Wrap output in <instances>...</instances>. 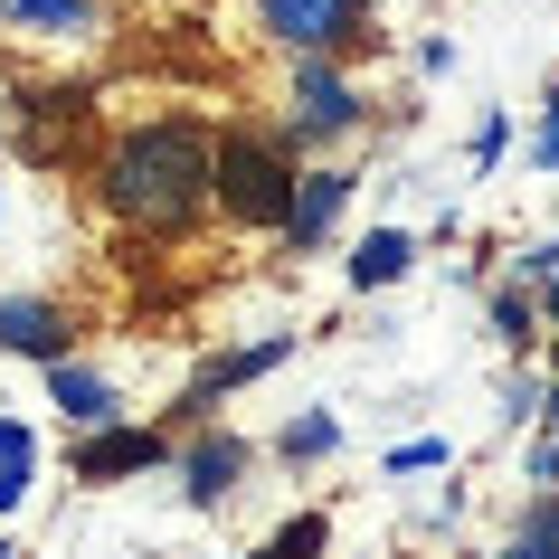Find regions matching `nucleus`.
I'll return each instance as SVG.
<instances>
[{
    "instance_id": "1a4fd4ad",
    "label": "nucleus",
    "mask_w": 559,
    "mask_h": 559,
    "mask_svg": "<svg viewBox=\"0 0 559 559\" xmlns=\"http://www.w3.org/2000/svg\"><path fill=\"white\" fill-rule=\"evenodd\" d=\"M342 200H352V171H304L285 237H295V247H323V237H332V218H342Z\"/></svg>"
},
{
    "instance_id": "f257e3e1",
    "label": "nucleus",
    "mask_w": 559,
    "mask_h": 559,
    "mask_svg": "<svg viewBox=\"0 0 559 559\" xmlns=\"http://www.w3.org/2000/svg\"><path fill=\"white\" fill-rule=\"evenodd\" d=\"M209 190H218V143H200L190 123H143L105 152V209L133 228H180Z\"/></svg>"
},
{
    "instance_id": "9d476101",
    "label": "nucleus",
    "mask_w": 559,
    "mask_h": 559,
    "mask_svg": "<svg viewBox=\"0 0 559 559\" xmlns=\"http://www.w3.org/2000/svg\"><path fill=\"white\" fill-rule=\"evenodd\" d=\"M48 399H58V408L86 427V437H95V427H115V408H123L115 389L95 380V370H76V360H48Z\"/></svg>"
},
{
    "instance_id": "4be33fe9",
    "label": "nucleus",
    "mask_w": 559,
    "mask_h": 559,
    "mask_svg": "<svg viewBox=\"0 0 559 559\" xmlns=\"http://www.w3.org/2000/svg\"><path fill=\"white\" fill-rule=\"evenodd\" d=\"M493 559H550V550H540V540H522V531H512V540H502Z\"/></svg>"
},
{
    "instance_id": "ddd939ff",
    "label": "nucleus",
    "mask_w": 559,
    "mask_h": 559,
    "mask_svg": "<svg viewBox=\"0 0 559 559\" xmlns=\"http://www.w3.org/2000/svg\"><path fill=\"white\" fill-rule=\"evenodd\" d=\"M493 332L512 342V352H531V342H540V304H531L522 285H502V295H493Z\"/></svg>"
},
{
    "instance_id": "2eb2a0df",
    "label": "nucleus",
    "mask_w": 559,
    "mask_h": 559,
    "mask_svg": "<svg viewBox=\"0 0 559 559\" xmlns=\"http://www.w3.org/2000/svg\"><path fill=\"white\" fill-rule=\"evenodd\" d=\"M275 445H285V465H313V455H332V445H342V427H332V417L313 408V417H295V427H285Z\"/></svg>"
},
{
    "instance_id": "4468645a",
    "label": "nucleus",
    "mask_w": 559,
    "mask_h": 559,
    "mask_svg": "<svg viewBox=\"0 0 559 559\" xmlns=\"http://www.w3.org/2000/svg\"><path fill=\"white\" fill-rule=\"evenodd\" d=\"M323 540H332V522H323V512H295V522L275 531V540H265L257 559H323Z\"/></svg>"
},
{
    "instance_id": "a211bd4d",
    "label": "nucleus",
    "mask_w": 559,
    "mask_h": 559,
    "mask_svg": "<svg viewBox=\"0 0 559 559\" xmlns=\"http://www.w3.org/2000/svg\"><path fill=\"white\" fill-rule=\"evenodd\" d=\"M522 275H531V285H550V275H559V237H540V247H522Z\"/></svg>"
},
{
    "instance_id": "f8f14e48",
    "label": "nucleus",
    "mask_w": 559,
    "mask_h": 559,
    "mask_svg": "<svg viewBox=\"0 0 559 559\" xmlns=\"http://www.w3.org/2000/svg\"><path fill=\"white\" fill-rule=\"evenodd\" d=\"M0 20H29V29H48V38H86L95 29L86 0H0Z\"/></svg>"
},
{
    "instance_id": "412c9836",
    "label": "nucleus",
    "mask_w": 559,
    "mask_h": 559,
    "mask_svg": "<svg viewBox=\"0 0 559 559\" xmlns=\"http://www.w3.org/2000/svg\"><path fill=\"white\" fill-rule=\"evenodd\" d=\"M20 493H29V465H0V512H20Z\"/></svg>"
},
{
    "instance_id": "0eeeda50",
    "label": "nucleus",
    "mask_w": 559,
    "mask_h": 559,
    "mask_svg": "<svg viewBox=\"0 0 559 559\" xmlns=\"http://www.w3.org/2000/svg\"><path fill=\"white\" fill-rule=\"evenodd\" d=\"M285 352H295V332H265V342H247V352H218V360L200 370V380H190V408H209V399H228V389H247L257 370H275Z\"/></svg>"
},
{
    "instance_id": "f03ea898",
    "label": "nucleus",
    "mask_w": 559,
    "mask_h": 559,
    "mask_svg": "<svg viewBox=\"0 0 559 559\" xmlns=\"http://www.w3.org/2000/svg\"><path fill=\"white\" fill-rule=\"evenodd\" d=\"M295 190H304V171L275 143H257V133H218V209H228V218H247V228H285V218H295Z\"/></svg>"
},
{
    "instance_id": "39448f33",
    "label": "nucleus",
    "mask_w": 559,
    "mask_h": 559,
    "mask_svg": "<svg viewBox=\"0 0 559 559\" xmlns=\"http://www.w3.org/2000/svg\"><path fill=\"white\" fill-rule=\"evenodd\" d=\"M67 342H76V323H67L58 304H38V295H0V352L67 360Z\"/></svg>"
},
{
    "instance_id": "5701e85b",
    "label": "nucleus",
    "mask_w": 559,
    "mask_h": 559,
    "mask_svg": "<svg viewBox=\"0 0 559 559\" xmlns=\"http://www.w3.org/2000/svg\"><path fill=\"white\" fill-rule=\"evenodd\" d=\"M540 313H550V323H559V275H550V295H540Z\"/></svg>"
},
{
    "instance_id": "9b49d317",
    "label": "nucleus",
    "mask_w": 559,
    "mask_h": 559,
    "mask_svg": "<svg viewBox=\"0 0 559 559\" xmlns=\"http://www.w3.org/2000/svg\"><path fill=\"white\" fill-rule=\"evenodd\" d=\"M408 265H417V237H399V228H370V237L352 247V285L370 295V285H399Z\"/></svg>"
},
{
    "instance_id": "7ed1b4c3",
    "label": "nucleus",
    "mask_w": 559,
    "mask_h": 559,
    "mask_svg": "<svg viewBox=\"0 0 559 559\" xmlns=\"http://www.w3.org/2000/svg\"><path fill=\"white\" fill-rule=\"evenodd\" d=\"M257 20L275 38H285V48H304V58H313V48H360V0H257Z\"/></svg>"
},
{
    "instance_id": "6ab92c4d",
    "label": "nucleus",
    "mask_w": 559,
    "mask_h": 559,
    "mask_svg": "<svg viewBox=\"0 0 559 559\" xmlns=\"http://www.w3.org/2000/svg\"><path fill=\"white\" fill-rule=\"evenodd\" d=\"M0 465H29V427L20 417H0Z\"/></svg>"
},
{
    "instance_id": "393cba45",
    "label": "nucleus",
    "mask_w": 559,
    "mask_h": 559,
    "mask_svg": "<svg viewBox=\"0 0 559 559\" xmlns=\"http://www.w3.org/2000/svg\"><path fill=\"white\" fill-rule=\"evenodd\" d=\"M0 559H20V550H10V540H0Z\"/></svg>"
},
{
    "instance_id": "aec40b11",
    "label": "nucleus",
    "mask_w": 559,
    "mask_h": 559,
    "mask_svg": "<svg viewBox=\"0 0 559 559\" xmlns=\"http://www.w3.org/2000/svg\"><path fill=\"white\" fill-rule=\"evenodd\" d=\"M540 171H559V95H550V115H540Z\"/></svg>"
},
{
    "instance_id": "f3484780",
    "label": "nucleus",
    "mask_w": 559,
    "mask_h": 559,
    "mask_svg": "<svg viewBox=\"0 0 559 559\" xmlns=\"http://www.w3.org/2000/svg\"><path fill=\"white\" fill-rule=\"evenodd\" d=\"M522 540H540V550L559 559V493H540V502L522 512Z\"/></svg>"
},
{
    "instance_id": "b1692460",
    "label": "nucleus",
    "mask_w": 559,
    "mask_h": 559,
    "mask_svg": "<svg viewBox=\"0 0 559 559\" xmlns=\"http://www.w3.org/2000/svg\"><path fill=\"white\" fill-rule=\"evenodd\" d=\"M550 445H559V389H550Z\"/></svg>"
},
{
    "instance_id": "6e6552de",
    "label": "nucleus",
    "mask_w": 559,
    "mask_h": 559,
    "mask_svg": "<svg viewBox=\"0 0 559 559\" xmlns=\"http://www.w3.org/2000/svg\"><path fill=\"white\" fill-rule=\"evenodd\" d=\"M237 474H247V445H237V437H200L190 455H180V493H190V502H228Z\"/></svg>"
},
{
    "instance_id": "423d86ee",
    "label": "nucleus",
    "mask_w": 559,
    "mask_h": 559,
    "mask_svg": "<svg viewBox=\"0 0 559 559\" xmlns=\"http://www.w3.org/2000/svg\"><path fill=\"white\" fill-rule=\"evenodd\" d=\"M67 465H76V484H115V474L162 465V437H152V427H95V437L76 445Z\"/></svg>"
},
{
    "instance_id": "20e7f679",
    "label": "nucleus",
    "mask_w": 559,
    "mask_h": 559,
    "mask_svg": "<svg viewBox=\"0 0 559 559\" xmlns=\"http://www.w3.org/2000/svg\"><path fill=\"white\" fill-rule=\"evenodd\" d=\"M360 123V95L332 76L323 58H304L295 67V143H332V133H352Z\"/></svg>"
},
{
    "instance_id": "dca6fc26",
    "label": "nucleus",
    "mask_w": 559,
    "mask_h": 559,
    "mask_svg": "<svg viewBox=\"0 0 559 559\" xmlns=\"http://www.w3.org/2000/svg\"><path fill=\"white\" fill-rule=\"evenodd\" d=\"M445 465V437H408V445H389V474H437Z\"/></svg>"
}]
</instances>
